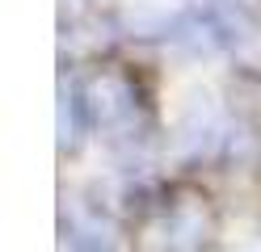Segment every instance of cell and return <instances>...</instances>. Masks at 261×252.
Returning a JSON list of instances; mask_svg holds the SVG:
<instances>
[{
  "mask_svg": "<svg viewBox=\"0 0 261 252\" xmlns=\"http://www.w3.org/2000/svg\"><path fill=\"white\" fill-rule=\"evenodd\" d=\"M72 252H114V248H110V244L101 240V235H80Z\"/></svg>",
  "mask_w": 261,
  "mask_h": 252,
  "instance_id": "cell-4",
  "label": "cell"
},
{
  "mask_svg": "<svg viewBox=\"0 0 261 252\" xmlns=\"http://www.w3.org/2000/svg\"><path fill=\"white\" fill-rule=\"evenodd\" d=\"M215 227V206L198 185H173L139 210L135 252H206Z\"/></svg>",
  "mask_w": 261,
  "mask_h": 252,
  "instance_id": "cell-1",
  "label": "cell"
},
{
  "mask_svg": "<svg viewBox=\"0 0 261 252\" xmlns=\"http://www.w3.org/2000/svg\"><path fill=\"white\" fill-rule=\"evenodd\" d=\"M80 118H85L80 93L63 84L59 89V147H76L80 143Z\"/></svg>",
  "mask_w": 261,
  "mask_h": 252,
  "instance_id": "cell-3",
  "label": "cell"
},
{
  "mask_svg": "<svg viewBox=\"0 0 261 252\" xmlns=\"http://www.w3.org/2000/svg\"><path fill=\"white\" fill-rule=\"evenodd\" d=\"M76 93H80L89 126H101L110 134H135L143 101H139L135 80H130L122 67H110V63L93 67V72L76 84Z\"/></svg>",
  "mask_w": 261,
  "mask_h": 252,
  "instance_id": "cell-2",
  "label": "cell"
}]
</instances>
